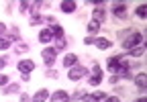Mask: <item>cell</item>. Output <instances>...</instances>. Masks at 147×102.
I'll list each match as a JSON object with an SVG mask.
<instances>
[{"mask_svg":"<svg viewBox=\"0 0 147 102\" xmlns=\"http://www.w3.org/2000/svg\"><path fill=\"white\" fill-rule=\"evenodd\" d=\"M141 43H143V35H141L139 31H133L127 39H123V47H125L127 51H129V49H133V47H139Z\"/></svg>","mask_w":147,"mask_h":102,"instance_id":"6da1fadb","label":"cell"},{"mask_svg":"<svg viewBox=\"0 0 147 102\" xmlns=\"http://www.w3.org/2000/svg\"><path fill=\"white\" fill-rule=\"evenodd\" d=\"M84 76H88V70L84 65H74V67H69V72H67V78L69 80H74V82H78V80H82Z\"/></svg>","mask_w":147,"mask_h":102,"instance_id":"7a4b0ae2","label":"cell"},{"mask_svg":"<svg viewBox=\"0 0 147 102\" xmlns=\"http://www.w3.org/2000/svg\"><path fill=\"white\" fill-rule=\"evenodd\" d=\"M102 78H104V74H102V70H100V65L96 63L94 67H92V76L88 78V84H90V86H98V84L102 82Z\"/></svg>","mask_w":147,"mask_h":102,"instance_id":"3957f363","label":"cell"},{"mask_svg":"<svg viewBox=\"0 0 147 102\" xmlns=\"http://www.w3.org/2000/svg\"><path fill=\"white\" fill-rule=\"evenodd\" d=\"M41 55H43V61H45L47 65H53L55 55H57V51H55V47H45V49L41 51Z\"/></svg>","mask_w":147,"mask_h":102,"instance_id":"277c9868","label":"cell"},{"mask_svg":"<svg viewBox=\"0 0 147 102\" xmlns=\"http://www.w3.org/2000/svg\"><path fill=\"white\" fill-rule=\"evenodd\" d=\"M117 76H119V78H125V80H131V63L123 59V61H121V65H119Z\"/></svg>","mask_w":147,"mask_h":102,"instance_id":"5b68a950","label":"cell"},{"mask_svg":"<svg viewBox=\"0 0 147 102\" xmlns=\"http://www.w3.org/2000/svg\"><path fill=\"white\" fill-rule=\"evenodd\" d=\"M123 59H125V55H115V57H108V61H106L108 72L117 74V72H119V65H121V61H123Z\"/></svg>","mask_w":147,"mask_h":102,"instance_id":"8992f818","label":"cell"},{"mask_svg":"<svg viewBox=\"0 0 147 102\" xmlns=\"http://www.w3.org/2000/svg\"><path fill=\"white\" fill-rule=\"evenodd\" d=\"M35 70V61L33 59H23V61H18V72L21 74H29Z\"/></svg>","mask_w":147,"mask_h":102,"instance_id":"52a82bcc","label":"cell"},{"mask_svg":"<svg viewBox=\"0 0 147 102\" xmlns=\"http://www.w3.org/2000/svg\"><path fill=\"white\" fill-rule=\"evenodd\" d=\"M69 100L71 98H69V94L65 90H55L51 94V102H69Z\"/></svg>","mask_w":147,"mask_h":102,"instance_id":"ba28073f","label":"cell"},{"mask_svg":"<svg viewBox=\"0 0 147 102\" xmlns=\"http://www.w3.org/2000/svg\"><path fill=\"white\" fill-rule=\"evenodd\" d=\"M113 14L119 16V19H125L127 16V4L125 2H115L113 4Z\"/></svg>","mask_w":147,"mask_h":102,"instance_id":"9c48e42d","label":"cell"},{"mask_svg":"<svg viewBox=\"0 0 147 102\" xmlns=\"http://www.w3.org/2000/svg\"><path fill=\"white\" fill-rule=\"evenodd\" d=\"M106 98V94L104 92H94V94H84V102H102Z\"/></svg>","mask_w":147,"mask_h":102,"instance_id":"30bf717a","label":"cell"},{"mask_svg":"<svg viewBox=\"0 0 147 102\" xmlns=\"http://www.w3.org/2000/svg\"><path fill=\"white\" fill-rule=\"evenodd\" d=\"M76 2H74V0H63V2L59 4V8H61V12H65V14H71L74 10H76Z\"/></svg>","mask_w":147,"mask_h":102,"instance_id":"8fae6325","label":"cell"},{"mask_svg":"<svg viewBox=\"0 0 147 102\" xmlns=\"http://www.w3.org/2000/svg\"><path fill=\"white\" fill-rule=\"evenodd\" d=\"M92 16H94L92 21H96L98 25H100V23H104V19H106V14H104V8H102V6H96L94 10H92Z\"/></svg>","mask_w":147,"mask_h":102,"instance_id":"7c38bea8","label":"cell"},{"mask_svg":"<svg viewBox=\"0 0 147 102\" xmlns=\"http://www.w3.org/2000/svg\"><path fill=\"white\" fill-rule=\"evenodd\" d=\"M94 45H96L98 49L106 51V49H110V47H113V41H110V39H104V37H98V39L94 41Z\"/></svg>","mask_w":147,"mask_h":102,"instance_id":"4fadbf2b","label":"cell"},{"mask_svg":"<svg viewBox=\"0 0 147 102\" xmlns=\"http://www.w3.org/2000/svg\"><path fill=\"white\" fill-rule=\"evenodd\" d=\"M49 31H51V35H53V39H63V29L57 25V23H53V25H49Z\"/></svg>","mask_w":147,"mask_h":102,"instance_id":"5bb4252c","label":"cell"},{"mask_svg":"<svg viewBox=\"0 0 147 102\" xmlns=\"http://www.w3.org/2000/svg\"><path fill=\"white\" fill-rule=\"evenodd\" d=\"M135 84H137L139 90H145V88H147V74H143V72L137 74V76H135Z\"/></svg>","mask_w":147,"mask_h":102,"instance_id":"9a60e30c","label":"cell"},{"mask_svg":"<svg viewBox=\"0 0 147 102\" xmlns=\"http://www.w3.org/2000/svg\"><path fill=\"white\" fill-rule=\"evenodd\" d=\"M63 65H65V67H74V65H78V55L67 53V55L63 57Z\"/></svg>","mask_w":147,"mask_h":102,"instance_id":"2e32d148","label":"cell"},{"mask_svg":"<svg viewBox=\"0 0 147 102\" xmlns=\"http://www.w3.org/2000/svg\"><path fill=\"white\" fill-rule=\"evenodd\" d=\"M49 98V90H45V88H41L39 92H37L35 96H33V102H45Z\"/></svg>","mask_w":147,"mask_h":102,"instance_id":"e0dca14e","label":"cell"},{"mask_svg":"<svg viewBox=\"0 0 147 102\" xmlns=\"http://www.w3.org/2000/svg\"><path fill=\"white\" fill-rule=\"evenodd\" d=\"M39 41H41V43H51V41H53V35H51L49 29H43V31L39 33Z\"/></svg>","mask_w":147,"mask_h":102,"instance_id":"ac0fdd59","label":"cell"},{"mask_svg":"<svg viewBox=\"0 0 147 102\" xmlns=\"http://www.w3.org/2000/svg\"><path fill=\"white\" fill-rule=\"evenodd\" d=\"M127 55H131V57H141L143 55V45H139V47H133V49H129V53Z\"/></svg>","mask_w":147,"mask_h":102,"instance_id":"d6986e66","label":"cell"},{"mask_svg":"<svg viewBox=\"0 0 147 102\" xmlns=\"http://www.w3.org/2000/svg\"><path fill=\"white\" fill-rule=\"evenodd\" d=\"M16 92H21V86H18V84H8L4 88V94H16Z\"/></svg>","mask_w":147,"mask_h":102,"instance_id":"ffe728a7","label":"cell"},{"mask_svg":"<svg viewBox=\"0 0 147 102\" xmlns=\"http://www.w3.org/2000/svg\"><path fill=\"white\" fill-rule=\"evenodd\" d=\"M10 45H12V39H10V37H0V51L8 49Z\"/></svg>","mask_w":147,"mask_h":102,"instance_id":"44dd1931","label":"cell"},{"mask_svg":"<svg viewBox=\"0 0 147 102\" xmlns=\"http://www.w3.org/2000/svg\"><path fill=\"white\" fill-rule=\"evenodd\" d=\"M135 12H137V16H139V19H145V16H147V4H139Z\"/></svg>","mask_w":147,"mask_h":102,"instance_id":"7402d4cb","label":"cell"},{"mask_svg":"<svg viewBox=\"0 0 147 102\" xmlns=\"http://www.w3.org/2000/svg\"><path fill=\"white\" fill-rule=\"evenodd\" d=\"M65 47H67L65 37H63V39H55V51H61V49H65Z\"/></svg>","mask_w":147,"mask_h":102,"instance_id":"603a6c76","label":"cell"},{"mask_svg":"<svg viewBox=\"0 0 147 102\" xmlns=\"http://www.w3.org/2000/svg\"><path fill=\"white\" fill-rule=\"evenodd\" d=\"M41 23H45V16H41V14L31 16V27H33V25H41Z\"/></svg>","mask_w":147,"mask_h":102,"instance_id":"cb8c5ba5","label":"cell"},{"mask_svg":"<svg viewBox=\"0 0 147 102\" xmlns=\"http://www.w3.org/2000/svg\"><path fill=\"white\" fill-rule=\"evenodd\" d=\"M98 29H100V25L96 21H90L88 23V33H98Z\"/></svg>","mask_w":147,"mask_h":102,"instance_id":"d4e9b609","label":"cell"},{"mask_svg":"<svg viewBox=\"0 0 147 102\" xmlns=\"http://www.w3.org/2000/svg\"><path fill=\"white\" fill-rule=\"evenodd\" d=\"M29 8H31V2H27V0H23V2L18 4V10H21V12H27Z\"/></svg>","mask_w":147,"mask_h":102,"instance_id":"484cf974","label":"cell"},{"mask_svg":"<svg viewBox=\"0 0 147 102\" xmlns=\"http://www.w3.org/2000/svg\"><path fill=\"white\" fill-rule=\"evenodd\" d=\"M102 102H121V100H119L117 96H106V98H104Z\"/></svg>","mask_w":147,"mask_h":102,"instance_id":"4316f807","label":"cell"},{"mask_svg":"<svg viewBox=\"0 0 147 102\" xmlns=\"http://www.w3.org/2000/svg\"><path fill=\"white\" fill-rule=\"evenodd\" d=\"M6 84H8V78L4 74H0V86H6Z\"/></svg>","mask_w":147,"mask_h":102,"instance_id":"83f0119b","label":"cell"},{"mask_svg":"<svg viewBox=\"0 0 147 102\" xmlns=\"http://www.w3.org/2000/svg\"><path fill=\"white\" fill-rule=\"evenodd\" d=\"M78 98H84V90H76V94H74V100H78Z\"/></svg>","mask_w":147,"mask_h":102,"instance_id":"f1b7e54d","label":"cell"},{"mask_svg":"<svg viewBox=\"0 0 147 102\" xmlns=\"http://www.w3.org/2000/svg\"><path fill=\"white\" fill-rule=\"evenodd\" d=\"M94 41H96L94 37H86V39H84V43H86V45H94Z\"/></svg>","mask_w":147,"mask_h":102,"instance_id":"f546056e","label":"cell"},{"mask_svg":"<svg viewBox=\"0 0 147 102\" xmlns=\"http://www.w3.org/2000/svg\"><path fill=\"white\" fill-rule=\"evenodd\" d=\"M4 33H6V25L0 23V37H4Z\"/></svg>","mask_w":147,"mask_h":102,"instance_id":"4dcf8cb0","label":"cell"},{"mask_svg":"<svg viewBox=\"0 0 147 102\" xmlns=\"http://www.w3.org/2000/svg\"><path fill=\"white\" fill-rule=\"evenodd\" d=\"M16 49H18V51H21V53H25V51H27V45H25V43H21V45H18Z\"/></svg>","mask_w":147,"mask_h":102,"instance_id":"1f68e13d","label":"cell"},{"mask_svg":"<svg viewBox=\"0 0 147 102\" xmlns=\"http://www.w3.org/2000/svg\"><path fill=\"white\" fill-rule=\"evenodd\" d=\"M117 82H119V76L113 74V76H110V84H117Z\"/></svg>","mask_w":147,"mask_h":102,"instance_id":"d6a6232c","label":"cell"},{"mask_svg":"<svg viewBox=\"0 0 147 102\" xmlns=\"http://www.w3.org/2000/svg\"><path fill=\"white\" fill-rule=\"evenodd\" d=\"M4 65H6V59H4V57H0V70H4Z\"/></svg>","mask_w":147,"mask_h":102,"instance_id":"836d02e7","label":"cell"},{"mask_svg":"<svg viewBox=\"0 0 147 102\" xmlns=\"http://www.w3.org/2000/svg\"><path fill=\"white\" fill-rule=\"evenodd\" d=\"M21 102H29V96H27V94H23V96H21Z\"/></svg>","mask_w":147,"mask_h":102,"instance_id":"e575fe53","label":"cell"},{"mask_svg":"<svg viewBox=\"0 0 147 102\" xmlns=\"http://www.w3.org/2000/svg\"><path fill=\"white\" fill-rule=\"evenodd\" d=\"M135 102H147V98H143V96H141V98H137Z\"/></svg>","mask_w":147,"mask_h":102,"instance_id":"d590c367","label":"cell"}]
</instances>
